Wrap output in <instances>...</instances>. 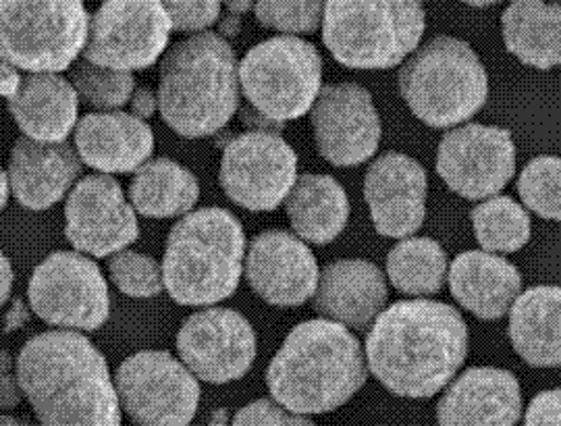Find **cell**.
<instances>
[{"instance_id":"cell-1","label":"cell","mask_w":561,"mask_h":426,"mask_svg":"<svg viewBox=\"0 0 561 426\" xmlns=\"http://www.w3.org/2000/svg\"><path fill=\"white\" fill-rule=\"evenodd\" d=\"M468 326L454 306L408 300L382 310L366 337L370 372L400 398H433L460 370Z\"/></svg>"},{"instance_id":"cell-2","label":"cell","mask_w":561,"mask_h":426,"mask_svg":"<svg viewBox=\"0 0 561 426\" xmlns=\"http://www.w3.org/2000/svg\"><path fill=\"white\" fill-rule=\"evenodd\" d=\"M18 379L42 426H121L108 365L78 331L32 337L18 358Z\"/></svg>"},{"instance_id":"cell-3","label":"cell","mask_w":561,"mask_h":426,"mask_svg":"<svg viewBox=\"0 0 561 426\" xmlns=\"http://www.w3.org/2000/svg\"><path fill=\"white\" fill-rule=\"evenodd\" d=\"M360 342L347 326L314 319L291 329L266 370L273 400L294 414H324L366 383Z\"/></svg>"},{"instance_id":"cell-4","label":"cell","mask_w":561,"mask_h":426,"mask_svg":"<svg viewBox=\"0 0 561 426\" xmlns=\"http://www.w3.org/2000/svg\"><path fill=\"white\" fill-rule=\"evenodd\" d=\"M240 65L231 44L202 32L175 44L161 67L162 119L185 138L222 129L240 106Z\"/></svg>"},{"instance_id":"cell-5","label":"cell","mask_w":561,"mask_h":426,"mask_svg":"<svg viewBox=\"0 0 561 426\" xmlns=\"http://www.w3.org/2000/svg\"><path fill=\"white\" fill-rule=\"evenodd\" d=\"M243 256V227L229 210L215 206L187 212L169 233L164 287L180 304H217L238 289Z\"/></svg>"},{"instance_id":"cell-6","label":"cell","mask_w":561,"mask_h":426,"mask_svg":"<svg viewBox=\"0 0 561 426\" xmlns=\"http://www.w3.org/2000/svg\"><path fill=\"white\" fill-rule=\"evenodd\" d=\"M400 92L422 123L442 129L468 122L481 111L489 78L468 42L439 36L405 62Z\"/></svg>"},{"instance_id":"cell-7","label":"cell","mask_w":561,"mask_h":426,"mask_svg":"<svg viewBox=\"0 0 561 426\" xmlns=\"http://www.w3.org/2000/svg\"><path fill=\"white\" fill-rule=\"evenodd\" d=\"M424 25L421 2L333 0L324 4L322 41L345 67L391 69L414 53Z\"/></svg>"},{"instance_id":"cell-8","label":"cell","mask_w":561,"mask_h":426,"mask_svg":"<svg viewBox=\"0 0 561 426\" xmlns=\"http://www.w3.org/2000/svg\"><path fill=\"white\" fill-rule=\"evenodd\" d=\"M321 82V53L298 36L261 42L240 65L241 90L268 122L304 117L319 99Z\"/></svg>"},{"instance_id":"cell-9","label":"cell","mask_w":561,"mask_h":426,"mask_svg":"<svg viewBox=\"0 0 561 426\" xmlns=\"http://www.w3.org/2000/svg\"><path fill=\"white\" fill-rule=\"evenodd\" d=\"M90 18L83 2H2L0 57L30 73H57L85 48Z\"/></svg>"},{"instance_id":"cell-10","label":"cell","mask_w":561,"mask_h":426,"mask_svg":"<svg viewBox=\"0 0 561 426\" xmlns=\"http://www.w3.org/2000/svg\"><path fill=\"white\" fill-rule=\"evenodd\" d=\"M121 410L138 426H187L201 406V385L169 352H140L117 370Z\"/></svg>"},{"instance_id":"cell-11","label":"cell","mask_w":561,"mask_h":426,"mask_svg":"<svg viewBox=\"0 0 561 426\" xmlns=\"http://www.w3.org/2000/svg\"><path fill=\"white\" fill-rule=\"evenodd\" d=\"M27 296L42 321L62 331H96L111 312L108 285L99 264L78 252H55L42 261Z\"/></svg>"},{"instance_id":"cell-12","label":"cell","mask_w":561,"mask_h":426,"mask_svg":"<svg viewBox=\"0 0 561 426\" xmlns=\"http://www.w3.org/2000/svg\"><path fill=\"white\" fill-rule=\"evenodd\" d=\"M296 182L298 157L279 134L245 131L222 150V189L248 210H275L287 200Z\"/></svg>"},{"instance_id":"cell-13","label":"cell","mask_w":561,"mask_h":426,"mask_svg":"<svg viewBox=\"0 0 561 426\" xmlns=\"http://www.w3.org/2000/svg\"><path fill=\"white\" fill-rule=\"evenodd\" d=\"M173 25L161 2H104L90 20L83 61L129 71L159 61Z\"/></svg>"},{"instance_id":"cell-14","label":"cell","mask_w":561,"mask_h":426,"mask_svg":"<svg viewBox=\"0 0 561 426\" xmlns=\"http://www.w3.org/2000/svg\"><path fill=\"white\" fill-rule=\"evenodd\" d=\"M516 146L510 129L468 123L443 136L437 173L461 198L484 200L497 196L514 177Z\"/></svg>"},{"instance_id":"cell-15","label":"cell","mask_w":561,"mask_h":426,"mask_svg":"<svg viewBox=\"0 0 561 426\" xmlns=\"http://www.w3.org/2000/svg\"><path fill=\"white\" fill-rule=\"evenodd\" d=\"M178 352L194 377L222 385L238 381L254 365L256 333L240 312L206 308L181 326Z\"/></svg>"},{"instance_id":"cell-16","label":"cell","mask_w":561,"mask_h":426,"mask_svg":"<svg viewBox=\"0 0 561 426\" xmlns=\"http://www.w3.org/2000/svg\"><path fill=\"white\" fill-rule=\"evenodd\" d=\"M65 233L76 250L92 256H115L140 235L136 208L121 183L108 175L83 177L65 206Z\"/></svg>"},{"instance_id":"cell-17","label":"cell","mask_w":561,"mask_h":426,"mask_svg":"<svg viewBox=\"0 0 561 426\" xmlns=\"http://www.w3.org/2000/svg\"><path fill=\"white\" fill-rule=\"evenodd\" d=\"M312 127L322 159L335 166L368 161L381 142V117L370 92L358 83L322 88L312 108Z\"/></svg>"},{"instance_id":"cell-18","label":"cell","mask_w":561,"mask_h":426,"mask_svg":"<svg viewBox=\"0 0 561 426\" xmlns=\"http://www.w3.org/2000/svg\"><path fill=\"white\" fill-rule=\"evenodd\" d=\"M245 275L252 289L273 306H300L317 293L319 264L310 247L287 231H264L248 250Z\"/></svg>"},{"instance_id":"cell-19","label":"cell","mask_w":561,"mask_h":426,"mask_svg":"<svg viewBox=\"0 0 561 426\" xmlns=\"http://www.w3.org/2000/svg\"><path fill=\"white\" fill-rule=\"evenodd\" d=\"M364 198L381 235L396 240L412 235L426 215V171L405 154L387 152L370 164Z\"/></svg>"},{"instance_id":"cell-20","label":"cell","mask_w":561,"mask_h":426,"mask_svg":"<svg viewBox=\"0 0 561 426\" xmlns=\"http://www.w3.org/2000/svg\"><path fill=\"white\" fill-rule=\"evenodd\" d=\"M522 414L518 379L502 368H468L437 406L439 426H516Z\"/></svg>"},{"instance_id":"cell-21","label":"cell","mask_w":561,"mask_h":426,"mask_svg":"<svg viewBox=\"0 0 561 426\" xmlns=\"http://www.w3.org/2000/svg\"><path fill=\"white\" fill-rule=\"evenodd\" d=\"M381 268L368 261H337L322 268L314 306L327 321L364 329L377 321L387 304Z\"/></svg>"},{"instance_id":"cell-22","label":"cell","mask_w":561,"mask_h":426,"mask_svg":"<svg viewBox=\"0 0 561 426\" xmlns=\"http://www.w3.org/2000/svg\"><path fill=\"white\" fill-rule=\"evenodd\" d=\"M81 171L80 154L69 143L20 138L9 161V183L25 208L44 210L69 192Z\"/></svg>"},{"instance_id":"cell-23","label":"cell","mask_w":561,"mask_h":426,"mask_svg":"<svg viewBox=\"0 0 561 426\" xmlns=\"http://www.w3.org/2000/svg\"><path fill=\"white\" fill-rule=\"evenodd\" d=\"M81 161L102 173H129L148 163L154 134L129 113H90L76 125Z\"/></svg>"},{"instance_id":"cell-24","label":"cell","mask_w":561,"mask_h":426,"mask_svg":"<svg viewBox=\"0 0 561 426\" xmlns=\"http://www.w3.org/2000/svg\"><path fill=\"white\" fill-rule=\"evenodd\" d=\"M520 287V270L489 252H463L449 268L451 296L481 321H497L510 312Z\"/></svg>"},{"instance_id":"cell-25","label":"cell","mask_w":561,"mask_h":426,"mask_svg":"<svg viewBox=\"0 0 561 426\" xmlns=\"http://www.w3.org/2000/svg\"><path fill=\"white\" fill-rule=\"evenodd\" d=\"M78 92L57 73H27L11 99V113L25 138L62 143L78 123Z\"/></svg>"},{"instance_id":"cell-26","label":"cell","mask_w":561,"mask_h":426,"mask_svg":"<svg viewBox=\"0 0 561 426\" xmlns=\"http://www.w3.org/2000/svg\"><path fill=\"white\" fill-rule=\"evenodd\" d=\"M510 342L524 362L561 366V287L526 289L510 308Z\"/></svg>"},{"instance_id":"cell-27","label":"cell","mask_w":561,"mask_h":426,"mask_svg":"<svg viewBox=\"0 0 561 426\" xmlns=\"http://www.w3.org/2000/svg\"><path fill=\"white\" fill-rule=\"evenodd\" d=\"M502 30L505 48L524 65H561V2H512L503 11Z\"/></svg>"},{"instance_id":"cell-28","label":"cell","mask_w":561,"mask_h":426,"mask_svg":"<svg viewBox=\"0 0 561 426\" xmlns=\"http://www.w3.org/2000/svg\"><path fill=\"white\" fill-rule=\"evenodd\" d=\"M285 208L294 231L314 245L331 244L350 221L347 194L329 175L298 177Z\"/></svg>"},{"instance_id":"cell-29","label":"cell","mask_w":561,"mask_h":426,"mask_svg":"<svg viewBox=\"0 0 561 426\" xmlns=\"http://www.w3.org/2000/svg\"><path fill=\"white\" fill-rule=\"evenodd\" d=\"M131 206L144 217L169 219L187 215L201 198L196 177L171 159L141 164L129 185Z\"/></svg>"},{"instance_id":"cell-30","label":"cell","mask_w":561,"mask_h":426,"mask_svg":"<svg viewBox=\"0 0 561 426\" xmlns=\"http://www.w3.org/2000/svg\"><path fill=\"white\" fill-rule=\"evenodd\" d=\"M387 275L401 293L433 296L447 275L445 250L431 238L405 240L389 252Z\"/></svg>"},{"instance_id":"cell-31","label":"cell","mask_w":561,"mask_h":426,"mask_svg":"<svg viewBox=\"0 0 561 426\" xmlns=\"http://www.w3.org/2000/svg\"><path fill=\"white\" fill-rule=\"evenodd\" d=\"M472 227L486 252H518L530 240V217L510 196H493L472 208Z\"/></svg>"},{"instance_id":"cell-32","label":"cell","mask_w":561,"mask_h":426,"mask_svg":"<svg viewBox=\"0 0 561 426\" xmlns=\"http://www.w3.org/2000/svg\"><path fill=\"white\" fill-rule=\"evenodd\" d=\"M71 85L81 101L94 108L113 111L125 106L134 96V76L129 71L108 69L94 62L80 61L71 69Z\"/></svg>"},{"instance_id":"cell-33","label":"cell","mask_w":561,"mask_h":426,"mask_svg":"<svg viewBox=\"0 0 561 426\" xmlns=\"http://www.w3.org/2000/svg\"><path fill=\"white\" fill-rule=\"evenodd\" d=\"M518 194L526 208H530L542 219L561 223V159H533L522 171Z\"/></svg>"},{"instance_id":"cell-34","label":"cell","mask_w":561,"mask_h":426,"mask_svg":"<svg viewBox=\"0 0 561 426\" xmlns=\"http://www.w3.org/2000/svg\"><path fill=\"white\" fill-rule=\"evenodd\" d=\"M115 285L129 298H154L164 287L162 264L140 252L123 250L108 263Z\"/></svg>"},{"instance_id":"cell-35","label":"cell","mask_w":561,"mask_h":426,"mask_svg":"<svg viewBox=\"0 0 561 426\" xmlns=\"http://www.w3.org/2000/svg\"><path fill=\"white\" fill-rule=\"evenodd\" d=\"M324 4L310 2H259L256 18L264 27L285 34H310L321 25Z\"/></svg>"},{"instance_id":"cell-36","label":"cell","mask_w":561,"mask_h":426,"mask_svg":"<svg viewBox=\"0 0 561 426\" xmlns=\"http://www.w3.org/2000/svg\"><path fill=\"white\" fill-rule=\"evenodd\" d=\"M231 426H317L312 421L279 406L275 400H256L241 407Z\"/></svg>"},{"instance_id":"cell-37","label":"cell","mask_w":561,"mask_h":426,"mask_svg":"<svg viewBox=\"0 0 561 426\" xmlns=\"http://www.w3.org/2000/svg\"><path fill=\"white\" fill-rule=\"evenodd\" d=\"M164 11L173 30L201 32L210 27L221 15L219 2H164Z\"/></svg>"},{"instance_id":"cell-38","label":"cell","mask_w":561,"mask_h":426,"mask_svg":"<svg viewBox=\"0 0 561 426\" xmlns=\"http://www.w3.org/2000/svg\"><path fill=\"white\" fill-rule=\"evenodd\" d=\"M524 426H561V389L541 391L526 407Z\"/></svg>"},{"instance_id":"cell-39","label":"cell","mask_w":561,"mask_h":426,"mask_svg":"<svg viewBox=\"0 0 561 426\" xmlns=\"http://www.w3.org/2000/svg\"><path fill=\"white\" fill-rule=\"evenodd\" d=\"M23 398L18 372L13 370V358L9 352L0 349V407H15Z\"/></svg>"},{"instance_id":"cell-40","label":"cell","mask_w":561,"mask_h":426,"mask_svg":"<svg viewBox=\"0 0 561 426\" xmlns=\"http://www.w3.org/2000/svg\"><path fill=\"white\" fill-rule=\"evenodd\" d=\"M129 102H131V115L144 122V119L154 115V111L159 106V96L148 88H140V90L134 92Z\"/></svg>"},{"instance_id":"cell-41","label":"cell","mask_w":561,"mask_h":426,"mask_svg":"<svg viewBox=\"0 0 561 426\" xmlns=\"http://www.w3.org/2000/svg\"><path fill=\"white\" fill-rule=\"evenodd\" d=\"M21 78L18 73V67L13 62L7 61L4 57H0V96L4 99H15V94L20 92Z\"/></svg>"},{"instance_id":"cell-42","label":"cell","mask_w":561,"mask_h":426,"mask_svg":"<svg viewBox=\"0 0 561 426\" xmlns=\"http://www.w3.org/2000/svg\"><path fill=\"white\" fill-rule=\"evenodd\" d=\"M13 266L9 263V258L0 252V308L9 300L11 289H13Z\"/></svg>"},{"instance_id":"cell-43","label":"cell","mask_w":561,"mask_h":426,"mask_svg":"<svg viewBox=\"0 0 561 426\" xmlns=\"http://www.w3.org/2000/svg\"><path fill=\"white\" fill-rule=\"evenodd\" d=\"M9 175L0 169V210L4 208V204L9 200Z\"/></svg>"},{"instance_id":"cell-44","label":"cell","mask_w":561,"mask_h":426,"mask_svg":"<svg viewBox=\"0 0 561 426\" xmlns=\"http://www.w3.org/2000/svg\"><path fill=\"white\" fill-rule=\"evenodd\" d=\"M0 426H27V425H25V421H21V418H15V416H2V418H0Z\"/></svg>"},{"instance_id":"cell-45","label":"cell","mask_w":561,"mask_h":426,"mask_svg":"<svg viewBox=\"0 0 561 426\" xmlns=\"http://www.w3.org/2000/svg\"><path fill=\"white\" fill-rule=\"evenodd\" d=\"M470 4H472V7H489L491 2H470Z\"/></svg>"}]
</instances>
